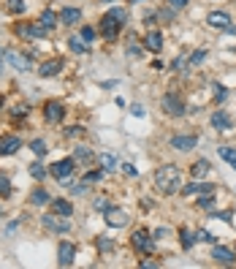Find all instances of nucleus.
Instances as JSON below:
<instances>
[{
    "label": "nucleus",
    "instance_id": "nucleus-1",
    "mask_svg": "<svg viewBox=\"0 0 236 269\" xmlns=\"http://www.w3.org/2000/svg\"><path fill=\"white\" fill-rule=\"evenodd\" d=\"M155 185H158L160 193H177L182 185L179 169H177V166H160V169L155 171Z\"/></svg>",
    "mask_w": 236,
    "mask_h": 269
},
{
    "label": "nucleus",
    "instance_id": "nucleus-2",
    "mask_svg": "<svg viewBox=\"0 0 236 269\" xmlns=\"http://www.w3.org/2000/svg\"><path fill=\"white\" fill-rule=\"evenodd\" d=\"M49 174L55 177L57 182H68L73 174V158H65V161H57L49 166Z\"/></svg>",
    "mask_w": 236,
    "mask_h": 269
},
{
    "label": "nucleus",
    "instance_id": "nucleus-3",
    "mask_svg": "<svg viewBox=\"0 0 236 269\" xmlns=\"http://www.w3.org/2000/svg\"><path fill=\"white\" fill-rule=\"evenodd\" d=\"M160 104H163V112L171 114V117H182V114H185V104H182V98H179V95H174V93L163 95Z\"/></svg>",
    "mask_w": 236,
    "mask_h": 269
},
{
    "label": "nucleus",
    "instance_id": "nucleus-4",
    "mask_svg": "<svg viewBox=\"0 0 236 269\" xmlns=\"http://www.w3.org/2000/svg\"><path fill=\"white\" fill-rule=\"evenodd\" d=\"M41 223H44V228H49V231H55V234H68L71 231V226L65 223V217H60V215H41Z\"/></svg>",
    "mask_w": 236,
    "mask_h": 269
},
{
    "label": "nucleus",
    "instance_id": "nucleus-5",
    "mask_svg": "<svg viewBox=\"0 0 236 269\" xmlns=\"http://www.w3.org/2000/svg\"><path fill=\"white\" fill-rule=\"evenodd\" d=\"M130 242H133V248L139 250V253H147V256H149V253L155 250V239L149 237L147 231H136L133 237H130Z\"/></svg>",
    "mask_w": 236,
    "mask_h": 269
},
{
    "label": "nucleus",
    "instance_id": "nucleus-6",
    "mask_svg": "<svg viewBox=\"0 0 236 269\" xmlns=\"http://www.w3.org/2000/svg\"><path fill=\"white\" fill-rule=\"evenodd\" d=\"M128 220H130V215L125 212V209H114V207L106 209V223L112 228H125V226H128Z\"/></svg>",
    "mask_w": 236,
    "mask_h": 269
},
{
    "label": "nucleus",
    "instance_id": "nucleus-7",
    "mask_svg": "<svg viewBox=\"0 0 236 269\" xmlns=\"http://www.w3.org/2000/svg\"><path fill=\"white\" fill-rule=\"evenodd\" d=\"M119 27H122V25H119V22L114 19L112 14H106V16L101 19V33H103L106 38H117V36H119Z\"/></svg>",
    "mask_w": 236,
    "mask_h": 269
},
{
    "label": "nucleus",
    "instance_id": "nucleus-8",
    "mask_svg": "<svg viewBox=\"0 0 236 269\" xmlns=\"http://www.w3.org/2000/svg\"><path fill=\"white\" fill-rule=\"evenodd\" d=\"M206 22H209V27H217V30H228V27H231V16H228L226 11H212V14L206 16Z\"/></svg>",
    "mask_w": 236,
    "mask_h": 269
},
{
    "label": "nucleus",
    "instance_id": "nucleus-9",
    "mask_svg": "<svg viewBox=\"0 0 236 269\" xmlns=\"http://www.w3.org/2000/svg\"><path fill=\"white\" fill-rule=\"evenodd\" d=\"M14 30H16V36H22V38H41L44 33H47V27L44 25H16Z\"/></svg>",
    "mask_w": 236,
    "mask_h": 269
},
{
    "label": "nucleus",
    "instance_id": "nucleus-10",
    "mask_svg": "<svg viewBox=\"0 0 236 269\" xmlns=\"http://www.w3.org/2000/svg\"><path fill=\"white\" fill-rule=\"evenodd\" d=\"M195 144H198V136H174V139H171V147L179 152L195 150Z\"/></svg>",
    "mask_w": 236,
    "mask_h": 269
},
{
    "label": "nucleus",
    "instance_id": "nucleus-11",
    "mask_svg": "<svg viewBox=\"0 0 236 269\" xmlns=\"http://www.w3.org/2000/svg\"><path fill=\"white\" fill-rule=\"evenodd\" d=\"M44 114H47L49 123H60L62 114H65V106H62L60 101H49V104L44 106Z\"/></svg>",
    "mask_w": 236,
    "mask_h": 269
},
{
    "label": "nucleus",
    "instance_id": "nucleus-12",
    "mask_svg": "<svg viewBox=\"0 0 236 269\" xmlns=\"http://www.w3.org/2000/svg\"><path fill=\"white\" fill-rule=\"evenodd\" d=\"M22 147L19 136H0V155H14Z\"/></svg>",
    "mask_w": 236,
    "mask_h": 269
},
{
    "label": "nucleus",
    "instance_id": "nucleus-13",
    "mask_svg": "<svg viewBox=\"0 0 236 269\" xmlns=\"http://www.w3.org/2000/svg\"><path fill=\"white\" fill-rule=\"evenodd\" d=\"M206 193H215V185H201L198 180L190 182L187 188H182V196H206Z\"/></svg>",
    "mask_w": 236,
    "mask_h": 269
},
{
    "label": "nucleus",
    "instance_id": "nucleus-14",
    "mask_svg": "<svg viewBox=\"0 0 236 269\" xmlns=\"http://www.w3.org/2000/svg\"><path fill=\"white\" fill-rule=\"evenodd\" d=\"M57 256H60V267H71L73 264V256H76V248H73L71 242H62L60 245V250H57Z\"/></svg>",
    "mask_w": 236,
    "mask_h": 269
},
{
    "label": "nucleus",
    "instance_id": "nucleus-15",
    "mask_svg": "<svg viewBox=\"0 0 236 269\" xmlns=\"http://www.w3.org/2000/svg\"><path fill=\"white\" fill-rule=\"evenodd\" d=\"M212 259L220 261V264H236V256L228 248H220V245H212Z\"/></svg>",
    "mask_w": 236,
    "mask_h": 269
},
{
    "label": "nucleus",
    "instance_id": "nucleus-16",
    "mask_svg": "<svg viewBox=\"0 0 236 269\" xmlns=\"http://www.w3.org/2000/svg\"><path fill=\"white\" fill-rule=\"evenodd\" d=\"M144 47H147L149 52H160V49H163V36H160L158 30H149L147 38H144Z\"/></svg>",
    "mask_w": 236,
    "mask_h": 269
},
{
    "label": "nucleus",
    "instance_id": "nucleus-17",
    "mask_svg": "<svg viewBox=\"0 0 236 269\" xmlns=\"http://www.w3.org/2000/svg\"><path fill=\"white\" fill-rule=\"evenodd\" d=\"M212 171V163L206 161V158H201V161L193 163V169H190V174H193V180H204L206 174Z\"/></svg>",
    "mask_w": 236,
    "mask_h": 269
},
{
    "label": "nucleus",
    "instance_id": "nucleus-18",
    "mask_svg": "<svg viewBox=\"0 0 236 269\" xmlns=\"http://www.w3.org/2000/svg\"><path fill=\"white\" fill-rule=\"evenodd\" d=\"M62 71V60H47V63H41V68H38V73L41 76H55V73H60Z\"/></svg>",
    "mask_w": 236,
    "mask_h": 269
},
{
    "label": "nucleus",
    "instance_id": "nucleus-19",
    "mask_svg": "<svg viewBox=\"0 0 236 269\" xmlns=\"http://www.w3.org/2000/svg\"><path fill=\"white\" fill-rule=\"evenodd\" d=\"M52 212L60 215V217H68V215H73V207L65 199H55V202H52Z\"/></svg>",
    "mask_w": 236,
    "mask_h": 269
},
{
    "label": "nucleus",
    "instance_id": "nucleus-20",
    "mask_svg": "<svg viewBox=\"0 0 236 269\" xmlns=\"http://www.w3.org/2000/svg\"><path fill=\"white\" fill-rule=\"evenodd\" d=\"M212 128L228 131V128H231V117H228L226 112H215V114H212Z\"/></svg>",
    "mask_w": 236,
    "mask_h": 269
},
{
    "label": "nucleus",
    "instance_id": "nucleus-21",
    "mask_svg": "<svg viewBox=\"0 0 236 269\" xmlns=\"http://www.w3.org/2000/svg\"><path fill=\"white\" fill-rule=\"evenodd\" d=\"M79 19H82V11H79V8H62L60 11V22H62V25H76Z\"/></svg>",
    "mask_w": 236,
    "mask_h": 269
},
{
    "label": "nucleus",
    "instance_id": "nucleus-22",
    "mask_svg": "<svg viewBox=\"0 0 236 269\" xmlns=\"http://www.w3.org/2000/svg\"><path fill=\"white\" fill-rule=\"evenodd\" d=\"M5 60H8L11 66L16 68V71H27V68H30V66H27V57H25V55H16V52H5Z\"/></svg>",
    "mask_w": 236,
    "mask_h": 269
},
{
    "label": "nucleus",
    "instance_id": "nucleus-23",
    "mask_svg": "<svg viewBox=\"0 0 236 269\" xmlns=\"http://www.w3.org/2000/svg\"><path fill=\"white\" fill-rule=\"evenodd\" d=\"M30 204H52V196L44 188H36V191L30 193Z\"/></svg>",
    "mask_w": 236,
    "mask_h": 269
},
{
    "label": "nucleus",
    "instance_id": "nucleus-24",
    "mask_svg": "<svg viewBox=\"0 0 236 269\" xmlns=\"http://www.w3.org/2000/svg\"><path fill=\"white\" fill-rule=\"evenodd\" d=\"M57 19H60V16H57L55 11H49V8H47V11H44V14H41V25L47 27V30H52V27L57 25Z\"/></svg>",
    "mask_w": 236,
    "mask_h": 269
},
{
    "label": "nucleus",
    "instance_id": "nucleus-25",
    "mask_svg": "<svg viewBox=\"0 0 236 269\" xmlns=\"http://www.w3.org/2000/svg\"><path fill=\"white\" fill-rule=\"evenodd\" d=\"M30 150L36 152L38 158H44V155L49 152V150H47V141H44V139H36V141H30Z\"/></svg>",
    "mask_w": 236,
    "mask_h": 269
},
{
    "label": "nucleus",
    "instance_id": "nucleus-26",
    "mask_svg": "<svg viewBox=\"0 0 236 269\" xmlns=\"http://www.w3.org/2000/svg\"><path fill=\"white\" fill-rule=\"evenodd\" d=\"M73 161H82V163H87V161H93V152H90L87 147H76V152H73Z\"/></svg>",
    "mask_w": 236,
    "mask_h": 269
},
{
    "label": "nucleus",
    "instance_id": "nucleus-27",
    "mask_svg": "<svg viewBox=\"0 0 236 269\" xmlns=\"http://www.w3.org/2000/svg\"><path fill=\"white\" fill-rule=\"evenodd\" d=\"M220 158H223V161H228L231 166H236V150H234V147H220Z\"/></svg>",
    "mask_w": 236,
    "mask_h": 269
},
{
    "label": "nucleus",
    "instance_id": "nucleus-28",
    "mask_svg": "<svg viewBox=\"0 0 236 269\" xmlns=\"http://www.w3.org/2000/svg\"><path fill=\"white\" fill-rule=\"evenodd\" d=\"M47 174H49V169H44L41 163H33L30 166V177H33V180H44Z\"/></svg>",
    "mask_w": 236,
    "mask_h": 269
},
{
    "label": "nucleus",
    "instance_id": "nucleus-29",
    "mask_svg": "<svg viewBox=\"0 0 236 269\" xmlns=\"http://www.w3.org/2000/svg\"><path fill=\"white\" fill-rule=\"evenodd\" d=\"M68 47H71V52L82 55L84 49H87V44H82V38H68Z\"/></svg>",
    "mask_w": 236,
    "mask_h": 269
},
{
    "label": "nucleus",
    "instance_id": "nucleus-30",
    "mask_svg": "<svg viewBox=\"0 0 236 269\" xmlns=\"http://www.w3.org/2000/svg\"><path fill=\"white\" fill-rule=\"evenodd\" d=\"M198 207H201V209H209V207H215V193H206V196H198Z\"/></svg>",
    "mask_w": 236,
    "mask_h": 269
},
{
    "label": "nucleus",
    "instance_id": "nucleus-31",
    "mask_svg": "<svg viewBox=\"0 0 236 269\" xmlns=\"http://www.w3.org/2000/svg\"><path fill=\"white\" fill-rule=\"evenodd\" d=\"M8 11L11 14H22V11H25V0H8Z\"/></svg>",
    "mask_w": 236,
    "mask_h": 269
},
{
    "label": "nucleus",
    "instance_id": "nucleus-32",
    "mask_svg": "<svg viewBox=\"0 0 236 269\" xmlns=\"http://www.w3.org/2000/svg\"><path fill=\"white\" fill-rule=\"evenodd\" d=\"M109 14H112L114 19L119 22V25H125V22H128V11H125V8H112Z\"/></svg>",
    "mask_w": 236,
    "mask_h": 269
},
{
    "label": "nucleus",
    "instance_id": "nucleus-33",
    "mask_svg": "<svg viewBox=\"0 0 236 269\" xmlns=\"http://www.w3.org/2000/svg\"><path fill=\"white\" fill-rule=\"evenodd\" d=\"M79 38H82L84 44H90V41L95 38V30H93L90 25H84V27H82V33H79Z\"/></svg>",
    "mask_w": 236,
    "mask_h": 269
},
{
    "label": "nucleus",
    "instance_id": "nucleus-34",
    "mask_svg": "<svg viewBox=\"0 0 236 269\" xmlns=\"http://www.w3.org/2000/svg\"><path fill=\"white\" fill-rule=\"evenodd\" d=\"M201 60H206V52H204V49H198V52L190 55V57H187V66H198Z\"/></svg>",
    "mask_w": 236,
    "mask_h": 269
},
{
    "label": "nucleus",
    "instance_id": "nucleus-35",
    "mask_svg": "<svg viewBox=\"0 0 236 269\" xmlns=\"http://www.w3.org/2000/svg\"><path fill=\"white\" fill-rule=\"evenodd\" d=\"M0 196H11V182L5 174H0Z\"/></svg>",
    "mask_w": 236,
    "mask_h": 269
},
{
    "label": "nucleus",
    "instance_id": "nucleus-36",
    "mask_svg": "<svg viewBox=\"0 0 236 269\" xmlns=\"http://www.w3.org/2000/svg\"><path fill=\"white\" fill-rule=\"evenodd\" d=\"M101 166H103V169H114V166H117V158H114V155H101Z\"/></svg>",
    "mask_w": 236,
    "mask_h": 269
},
{
    "label": "nucleus",
    "instance_id": "nucleus-37",
    "mask_svg": "<svg viewBox=\"0 0 236 269\" xmlns=\"http://www.w3.org/2000/svg\"><path fill=\"white\" fill-rule=\"evenodd\" d=\"M158 16H160L163 22H171V19H174V8H163V11H158Z\"/></svg>",
    "mask_w": 236,
    "mask_h": 269
},
{
    "label": "nucleus",
    "instance_id": "nucleus-38",
    "mask_svg": "<svg viewBox=\"0 0 236 269\" xmlns=\"http://www.w3.org/2000/svg\"><path fill=\"white\" fill-rule=\"evenodd\" d=\"M195 242V237L190 231H182V248H190V245Z\"/></svg>",
    "mask_w": 236,
    "mask_h": 269
},
{
    "label": "nucleus",
    "instance_id": "nucleus-39",
    "mask_svg": "<svg viewBox=\"0 0 236 269\" xmlns=\"http://www.w3.org/2000/svg\"><path fill=\"white\" fill-rule=\"evenodd\" d=\"M95 209H103V212H106V209H112V202H109V199H98Z\"/></svg>",
    "mask_w": 236,
    "mask_h": 269
},
{
    "label": "nucleus",
    "instance_id": "nucleus-40",
    "mask_svg": "<svg viewBox=\"0 0 236 269\" xmlns=\"http://www.w3.org/2000/svg\"><path fill=\"white\" fill-rule=\"evenodd\" d=\"M226 95H228L226 87H223V84H215V98L217 101H226Z\"/></svg>",
    "mask_w": 236,
    "mask_h": 269
},
{
    "label": "nucleus",
    "instance_id": "nucleus-41",
    "mask_svg": "<svg viewBox=\"0 0 236 269\" xmlns=\"http://www.w3.org/2000/svg\"><path fill=\"white\" fill-rule=\"evenodd\" d=\"M198 239H204V242H212V245H215V237H212L206 228H201V231H198Z\"/></svg>",
    "mask_w": 236,
    "mask_h": 269
},
{
    "label": "nucleus",
    "instance_id": "nucleus-42",
    "mask_svg": "<svg viewBox=\"0 0 236 269\" xmlns=\"http://www.w3.org/2000/svg\"><path fill=\"white\" fill-rule=\"evenodd\" d=\"M185 66H187V60H185V57H179V60H174V63H171V68H174V71H182Z\"/></svg>",
    "mask_w": 236,
    "mask_h": 269
},
{
    "label": "nucleus",
    "instance_id": "nucleus-43",
    "mask_svg": "<svg viewBox=\"0 0 236 269\" xmlns=\"http://www.w3.org/2000/svg\"><path fill=\"white\" fill-rule=\"evenodd\" d=\"M122 171H125V174H128V177H136V174H139L133 163H125V166H122Z\"/></svg>",
    "mask_w": 236,
    "mask_h": 269
},
{
    "label": "nucleus",
    "instance_id": "nucleus-44",
    "mask_svg": "<svg viewBox=\"0 0 236 269\" xmlns=\"http://www.w3.org/2000/svg\"><path fill=\"white\" fill-rule=\"evenodd\" d=\"M87 185H90V182H82V185H73V193H79V196H84V193H87Z\"/></svg>",
    "mask_w": 236,
    "mask_h": 269
},
{
    "label": "nucleus",
    "instance_id": "nucleus-45",
    "mask_svg": "<svg viewBox=\"0 0 236 269\" xmlns=\"http://www.w3.org/2000/svg\"><path fill=\"white\" fill-rule=\"evenodd\" d=\"M212 217H220V220H226V223H231V220H234L231 212H212Z\"/></svg>",
    "mask_w": 236,
    "mask_h": 269
},
{
    "label": "nucleus",
    "instance_id": "nucleus-46",
    "mask_svg": "<svg viewBox=\"0 0 236 269\" xmlns=\"http://www.w3.org/2000/svg\"><path fill=\"white\" fill-rule=\"evenodd\" d=\"M101 180V171H90L87 177H84V182H98Z\"/></svg>",
    "mask_w": 236,
    "mask_h": 269
},
{
    "label": "nucleus",
    "instance_id": "nucleus-47",
    "mask_svg": "<svg viewBox=\"0 0 236 269\" xmlns=\"http://www.w3.org/2000/svg\"><path fill=\"white\" fill-rule=\"evenodd\" d=\"M169 5H171V8H185L187 0H169Z\"/></svg>",
    "mask_w": 236,
    "mask_h": 269
},
{
    "label": "nucleus",
    "instance_id": "nucleus-48",
    "mask_svg": "<svg viewBox=\"0 0 236 269\" xmlns=\"http://www.w3.org/2000/svg\"><path fill=\"white\" fill-rule=\"evenodd\" d=\"M155 22H158V14H147V16H144V25H155Z\"/></svg>",
    "mask_w": 236,
    "mask_h": 269
},
{
    "label": "nucleus",
    "instance_id": "nucleus-49",
    "mask_svg": "<svg viewBox=\"0 0 236 269\" xmlns=\"http://www.w3.org/2000/svg\"><path fill=\"white\" fill-rule=\"evenodd\" d=\"M27 114V106H14V117H25Z\"/></svg>",
    "mask_w": 236,
    "mask_h": 269
},
{
    "label": "nucleus",
    "instance_id": "nucleus-50",
    "mask_svg": "<svg viewBox=\"0 0 236 269\" xmlns=\"http://www.w3.org/2000/svg\"><path fill=\"white\" fill-rule=\"evenodd\" d=\"M98 248H101V250H112V242H109V239H98Z\"/></svg>",
    "mask_w": 236,
    "mask_h": 269
},
{
    "label": "nucleus",
    "instance_id": "nucleus-51",
    "mask_svg": "<svg viewBox=\"0 0 236 269\" xmlns=\"http://www.w3.org/2000/svg\"><path fill=\"white\" fill-rule=\"evenodd\" d=\"M82 125H73V128H68V136H79V134H82Z\"/></svg>",
    "mask_w": 236,
    "mask_h": 269
},
{
    "label": "nucleus",
    "instance_id": "nucleus-52",
    "mask_svg": "<svg viewBox=\"0 0 236 269\" xmlns=\"http://www.w3.org/2000/svg\"><path fill=\"white\" fill-rule=\"evenodd\" d=\"M141 267H144V269H155L158 264H155V261H141Z\"/></svg>",
    "mask_w": 236,
    "mask_h": 269
},
{
    "label": "nucleus",
    "instance_id": "nucleus-53",
    "mask_svg": "<svg viewBox=\"0 0 236 269\" xmlns=\"http://www.w3.org/2000/svg\"><path fill=\"white\" fill-rule=\"evenodd\" d=\"M228 33H234V36H236V25H231V27H228Z\"/></svg>",
    "mask_w": 236,
    "mask_h": 269
},
{
    "label": "nucleus",
    "instance_id": "nucleus-54",
    "mask_svg": "<svg viewBox=\"0 0 236 269\" xmlns=\"http://www.w3.org/2000/svg\"><path fill=\"white\" fill-rule=\"evenodd\" d=\"M0 68H3V57H0Z\"/></svg>",
    "mask_w": 236,
    "mask_h": 269
},
{
    "label": "nucleus",
    "instance_id": "nucleus-55",
    "mask_svg": "<svg viewBox=\"0 0 236 269\" xmlns=\"http://www.w3.org/2000/svg\"><path fill=\"white\" fill-rule=\"evenodd\" d=\"M130 3H141V0H130Z\"/></svg>",
    "mask_w": 236,
    "mask_h": 269
},
{
    "label": "nucleus",
    "instance_id": "nucleus-56",
    "mask_svg": "<svg viewBox=\"0 0 236 269\" xmlns=\"http://www.w3.org/2000/svg\"><path fill=\"white\" fill-rule=\"evenodd\" d=\"M0 106H3V101H0Z\"/></svg>",
    "mask_w": 236,
    "mask_h": 269
},
{
    "label": "nucleus",
    "instance_id": "nucleus-57",
    "mask_svg": "<svg viewBox=\"0 0 236 269\" xmlns=\"http://www.w3.org/2000/svg\"><path fill=\"white\" fill-rule=\"evenodd\" d=\"M234 169H236V166H234Z\"/></svg>",
    "mask_w": 236,
    "mask_h": 269
},
{
    "label": "nucleus",
    "instance_id": "nucleus-58",
    "mask_svg": "<svg viewBox=\"0 0 236 269\" xmlns=\"http://www.w3.org/2000/svg\"><path fill=\"white\" fill-rule=\"evenodd\" d=\"M0 215H3V212H0Z\"/></svg>",
    "mask_w": 236,
    "mask_h": 269
}]
</instances>
